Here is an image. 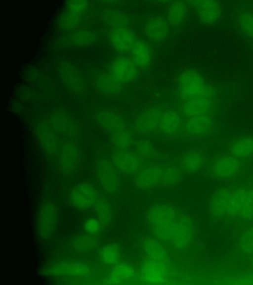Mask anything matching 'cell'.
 Masks as SVG:
<instances>
[{
  "mask_svg": "<svg viewBox=\"0 0 253 285\" xmlns=\"http://www.w3.org/2000/svg\"><path fill=\"white\" fill-rule=\"evenodd\" d=\"M58 211L54 203L45 202L41 207L37 220V229L40 237L47 239L53 234L57 222Z\"/></svg>",
  "mask_w": 253,
  "mask_h": 285,
  "instance_id": "5bb4252c",
  "label": "cell"
},
{
  "mask_svg": "<svg viewBox=\"0 0 253 285\" xmlns=\"http://www.w3.org/2000/svg\"><path fill=\"white\" fill-rule=\"evenodd\" d=\"M111 160L120 173L131 176L136 175L148 162L135 151L129 149H116L113 152Z\"/></svg>",
  "mask_w": 253,
  "mask_h": 285,
  "instance_id": "30bf717a",
  "label": "cell"
},
{
  "mask_svg": "<svg viewBox=\"0 0 253 285\" xmlns=\"http://www.w3.org/2000/svg\"><path fill=\"white\" fill-rule=\"evenodd\" d=\"M140 72L129 54H120L106 70L92 73L90 81L99 93L113 96L121 93L128 84L136 80Z\"/></svg>",
  "mask_w": 253,
  "mask_h": 285,
  "instance_id": "6da1fadb",
  "label": "cell"
},
{
  "mask_svg": "<svg viewBox=\"0 0 253 285\" xmlns=\"http://www.w3.org/2000/svg\"><path fill=\"white\" fill-rule=\"evenodd\" d=\"M234 157L247 161L253 158V136H242L231 141L227 152Z\"/></svg>",
  "mask_w": 253,
  "mask_h": 285,
  "instance_id": "1f68e13d",
  "label": "cell"
},
{
  "mask_svg": "<svg viewBox=\"0 0 253 285\" xmlns=\"http://www.w3.org/2000/svg\"><path fill=\"white\" fill-rule=\"evenodd\" d=\"M135 152L142 158L153 159L158 156V154L150 141L146 139H139L134 142Z\"/></svg>",
  "mask_w": 253,
  "mask_h": 285,
  "instance_id": "60d3db41",
  "label": "cell"
},
{
  "mask_svg": "<svg viewBox=\"0 0 253 285\" xmlns=\"http://www.w3.org/2000/svg\"><path fill=\"white\" fill-rule=\"evenodd\" d=\"M205 163L206 157L204 153L200 150L193 149L182 155L179 167L183 172L192 174L199 171Z\"/></svg>",
  "mask_w": 253,
  "mask_h": 285,
  "instance_id": "d6a6232c",
  "label": "cell"
},
{
  "mask_svg": "<svg viewBox=\"0 0 253 285\" xmlns=\"http://www.w3.org/2000/svg\"><path fill=\"white\" fill-rule=\"evenodd\" d=\"M93 12L92 8L85 11L66 9L60 16L58 25L63 30L71 32L81 28Z\"/></svg>",
  "mask_w": 253,
  "mask_h": 285,
  "instance_id": "4dcf8cb0",
  "label": "cell"
},
{
  "mask_svg": "<svg viewBox=\"0 0 253 285\" xmlns=\"http://www.w3.org/2000/svg\"><path fill=\"white\" fill-rule=\"evenodd\" d=\"M38 139L45 152L52 156H57L62 142L59 135L48 121L39 123L36 127Z\"/></svg>",
  "mask_w": 253,
  "mask_h": 285,
  "instance_id": "44dd1931",
  "label": "cell"
},
{
  "mask_svg": "<svg viewBox=\"0 0 253 285\" xmlns=\"http://www.w3.org/2000/svg\"><path fill=\"white\" fill-rule=\"evenodd\" d=\"M189 6L187 0L170 1L166 17L169 25L174 28L181 25L187 15Z\"/></svg>",
  "mask_w": 253,
  "mask_h": 285,
  "instance_id": "836d02e7",
  "label": "cell"
},
{
  "mask_svg": "<svg viewBox=\"0 0 253 285\" xmlns=\"http://www.w3.org/2000/svg\"><path fill=\"white\" fill-rule=\"evenodd\" d=\"M98 34L93 29L81 27L70 32L63 38L66 45L73 47H85L92 45L98 40Z\"/></svg>",
  "mask_w": 253,
  "mask_h": 285,
  "instance_id": "f1b7e54d",
  "label": "cell"
},
{
  "mask_svg": "<svg viewBox=\"0 0 253 285\" xmlns=\"http://www.w3.org/2000/svg\"><path fill=\"white\" fill-rule=\"evenodd\" d=\"M214 126L212 116L201 115L185 118L181 137H206L212 132Z\"/></svg>",
  "mask_w": 253,
  "mask_h": 285,
  "instance_id": "2e32d148",
  "label": "cell"
},
{
  "mask_svg": "<svg viewBox=\"0 0 253 285\" xmlns=\"http://www.w3.org/2000/svg\"><path fill=\"white\" fill-rule=\"evenodd\" d=\"M239 23L243 31L253 38V14L248 12L242 13L239 17Z\"/></svg>",
  "mask_w": 253,
  "mask_h": 285,
  "instance_id": "7bdbcfd3",
  "label": "cell"
},
{
  "mask_svg": "<svg viewBox=\"0 0 253 285\" xmlns=\"http://www.w3.org/2000/svg\"><path fill=\"white\" fill-rule=\"evenodd\" d=\"M236 222L244 226L253 222V183L250 182L248 195Z\"/></svg>",
  "mask_w": 253,
  "mask_h": 285,
  "instance_id": "ab89813d",
  "label": "cell"
},
{
  "mask_svg": "<svg viewBox=\"0 0 253 285\" xmlns=\"http://www.w3.org/2000/svg\"><path fill=\"white\" fill-rule=\"evenodd\" d=\"M231 186L218 188L212 195L209 202V210L215 222L224 220L231 195Z\"/></svg>",
  "mask_w": 253,
  "mask_h": 285,
  "instance_id": "7402d4cb",
  "label": "cell"
},
{
  "mask_svg": "<svg viewBox=\"0 0 253 285\" xmlns=\"http://www.w3.org/2000/svg\"><path fill=\"white\" fill-rule=\"evenodd\" d=\"M103 227L96 218H89L84 223V229L86 233L95 235L98 234L103 229Z\"/></svg>",
  "mask_w": 253,
  "mask_h": 285,
  "instance_id": "ee69618b",
  "label": "cell"
},
{
  "mask_svg": "<svg viewBox=\"0 0 253 285\" xmlns=\"http://www.w3.org/2000/svg\"><path fill=\"white\" fill-rule=\"evenodd\" d=\"M90 266L86 262L77 259H66L57 261L47 267L43 274L50 276H71L85 278L91 273Z\"/></svg>",
  "mask_w": 253,
  "mask_h": 285,
  "instance_id": "9c48e42d",
  "label": "cell"
},
{
  "mask_svg": "<svg viewBox=\"0 0 253 285\" xmlns=\"http://www.w3.org/2000/svg\"><path fill=\"white\" fill-rule=\"evenodd\" d=\"M169 265L164 263L145 257L139 268L141 279L150 284L164 282L168 277Z\"/></svg>",
  "mask_w": 253,
  "mask_h": 285,
  "instance_id": "ffe728a7",
  "label": "cell"
},
{
  "mask_svg": "<svg viewBox=\"0 0 253 285\" xmlns=\"http://www.w3.org/2000/svg\"><path fill=\"white\" fill-rule=\"evenodd\" d=\"M179 102L198 97H213L214 92L201 74L193 69L180 73L176 78Z\"/></svg>",
  "mask_w": 253,
  "mask_h": 285,
  "instance_id": "277c9868",
  "label": "cell"
},
{
  "mask_svg": "<svg viewBox=\"0 0 253 285\" xmlns=\"http://www.w3.org/2000/svg\"><path fill=\"white\" fill-rule=\"evenodd\" d=\"M100 195L93 184L88 182H82L71 189L69 199L73 207L84 210L93 207Z\"/></svg>",
  "mask_w": 253,
  "mask_h": 285,
  "instance_id": "8fae6325",
  "label": "cell"
},
{
  "mask_svg": "<svg viewBox=\"0 0 253 285\" xmlns=\"http://www.w3.org/2000/svg\"><path fill=\"white\" fill-rule=\"evenodd\" d=\"M92 117L111 137L116 136L128 128L123 117L117 112L105 108L92 110Z\"/></svg>",
  "mask_w": 253,
  "mask_h": 285,
  "instance_id": "4fadbf2b",
  "label": "cell"
},
{
  "mask_svg": "<svg viewBox=\"0 0 253 285\" xmlns=\"http://www.w3.org/2000/svg\"><path fill=\"white\" fill-rule=\"evenodd\" d=\"M245 170V161L228 152L214 156L208 166V172L212 178L224 182L237 180Z\"/></svg>",
  "mask_w": 253,
  "mask_h": 285,
  "instance_id": "5b68a950",
  "label": "cell"
},
{
  "mask_svg": "<svg viewBox=\"0 0 253 285\" xmlns=\"http://www.w3.org/2000/svg\"><path fill=\"white\" fill-rule=\"evenodd\" d=\"M98 245L96 236L86 233L74 238L70 243L71 249L78 254H87L92 252Z\"/></svg>",
  "mask_w": 253,
  "mask_h": 285,
  "instance_id": "e575fe53",
  "label": "cell"
},
{
  "mask_svg": "<svg viewBox=\"0 0 253 285\" xmlns=\"http://www.w3.org/2000/svg\"><path fill=\"white\" fill-rule=\"evenodd\" d=\"M48 121L64 140L76 141L80 137L81 130L79 125L69 114L64 111H58L53 113Z\"/></svg>",
  "mask_w": 253,
  "mask_h": 285,
  "instance_id": "7c38bea8",
  "label": "cell"
},
{
  "mask_svg": "<svg viewBox=\"0 0 253 285\" xmlns=\"http://www.w3.org/2000/svg\"><path fill=\"white\" fill-rule=\"evenodd\" d=\"M197 13L200 20L206 24L216 22L220 15V7L217 1L192 0L187 1Z\"/></svg>",
  "mask_w": 253,
  "mask_h": 285,
  "instance_id": "d4e9b609",
  "label": "cell"
},
{
  "mask_svg": "<svg viewBox=\"0 0 253 285\" xmlns=\"http://www.w3.org/2000/svg\"><path fill=\"white\" fill-rule=\"evenodd\" d=\"M66 9L75 11H85L91 9V4L87 0H69L66 1Z\"/></svg>",
  "mask_w": 253,
  "mask_h": 285,
  "instance_id": "f6af8a7d",
  "label": "cell"
},
{
  "mask_svg": "<svg viewBox=\"0 0 253 285\" xmlns=\"http://www.w3.org/2000/svg\"><path fill=\"white\" fill-rule=\"evenodd\" d=\"M234 253L241 259L253 258V222L243 227L238 238Z\"/></svg>",
  "mask_w": 253,
  "mask_h": 285,
  "instance_id": "f546056e",
  "label": "cell"
},
{
  "mask_svg": "<svg viewBox=\"0 0 253 285\" xmlns=\"http://www.w3.org/2000/svg\"><path fill=\"white\" fill-rule=\"evenodd\" d=\"M163 171V164L147 162L134 176L135 186L141 190H149L160 186Z\"/></svg>",
  "mask_w": 253,
  "mask_h": 285,
  "instance_id": "e0dca14e",
  "label": "cell"
},
{
  "mask_svg": "<svg viewBox=\"0 0 253 285\" xmlns=\"http://www.w3.org/2000/svg\"><path fill=\"white\" fill-rule=\"evenodd\" d=\"M59 73L63 82L71 91L78 95L84 92L85 81L71 64L62 62L60 65Z\"/></svg>",
  "mask_w": 253,
  "mask_h": 285,
  "instance_id": "4316f807",
  "label": "cell"
},
{
  "mask_svg": "<svg viewBox=\"0 0 253 285\" xmlns=\"http://www.w3.org/2000/svg\"><path fill=\"white\" fill-rule=\"evenodd\" d=\"M169 25L166 17L156 16L148 19L144 25V33L153 45L164 40L169 33Z\"/></svg>",
  "mask_w": 253,
  "mask_h": 285,
  "instance_id": "484cf974",
  "label": "cell"
},
{
  "mask_svg": "<svg viewBox=\"0 0 253 285\" xmlns=\"http://www.w3.org/2000/svg\"><path fill=\"white\" fill-rule=\"evenodd\" d=\"M184 119L177 109L166 108L157 131L169 137H181Z\"/></svg>",
  "mask_w": 253,
  "mask_h": 285,
  "instance_id": "d6986e66",
  "label": "cell"
},
{
  "mask_svg": "<svg viewBox=\"0 0 253 285\" xmlns=\"http://www.w3.org/2000/svg\"><path fill=\"white\" fill-rule=\"evenodd\" d=\"M165 109L162 105H156L143 111L134 122L135 131L140 134H147L157 131Z\"/></svg>",
  "mask_w": 253,
  "mask_h": 285,
  "instance_id": "ac0fdd59",
  "label": "cell"
},
{
  "mask_svg": "<svg viewBox=\"0 0 253 285\" xmlns=\"http://www.w3.org/2000/svg\"><path fill=\"white\" fill-rule=\"evenodd\" d=\"M93 207L96 218L101 223L103 228L108 225L112 216V209L109 201L100 194Z\"/></svg>",
  "mask_w": 253,
  "mask_h": 285,
  "instance_id": "f35d334b",
  "label": "cell"
},
{
  "mask_svg": "<svg viewBox=\"0 0 253 285\" xmlns=\"http://www.w3.org/2000/svg\"><path fill=\"white\" fill-rule=\"evenodd\" d=\"M94 171L96 181L102 190L111 195L118 192L121 185L120 172L111 159L104 156L97 158Z\"/></svg>",
  "mask_w": 253,
  "mask_h": 285,
  "instance_id": "52a82bcc",
  "label": "cell"
},
{
  "mask_svg": "<svg viewBox=\"0 0 253 285\" xmlns=\"http://www.w3.org/2000/svg\"><path fill=\"white\" fill-rule=\"evenodd\" d=\"M111 138L117 149H128L134 143L133 133L129 128Z\"/></svg>",
  "mask_w": 253,
  "mask_h": 285,
  "instance_id": "b9f144b4",
  "label": "cell"
},
{
  "mask_svg": "<svg viewBox=\"0 0 253 285\" xmlns=\"http://www.w3.org/2000/svg\"><path fill=\"white\" fill-rule=\"evenodd\" d=\"M59 168L65 175H73L80 164L82 152L76 141L64 140L57 155Z\"/></svg>",
  "mask_w": 253,
  "mask_h": 285,
  "instance_id": "ba28073f",
  "label": "cell"
},
{
  "mask_svg": "<svg viewBox=\"0 0 253 285\" xmlns=\"http://www.w3.org/2000/svg\"><path fill=\"white\" fill-rule=\"evenodd\" d=\"M197 239V228L193 219L182 211L171 235L169 246L183 251L194 245Z\"/></svg>",
  "mask_w": 253,
  "mask_h": 285,
  "instance_id": "8992f818",
  "label": "cell"
},
{
  "mask_svg": "<svg viewBox=\"0 0 253 285\" xmlns=\"http://www.w3.org/2000/svg\"><path fill=\"white\" fill-rule=\"evenodd\" d=\"M182 210L169 203L158 202L151 205L145 214L151 236L169 245L174 228Z\"/></svg>",
  "mask_w": 253,
  "mask_h": 285,
  "instance_id": "7a4b0ae2",
  "label": "cell"
},
{
  "mask_svg": "<svg viewBox=\"0 0 253 285\" xmlns=\"http://www.w3.org/2000/svg\"><path fill=\"white\" fill-rule=\"evenodd\" d=\"M250 183L231 185V192L224 220L236 222L248 195Z\"/></svg>",
  "mask_w": 253,
  "mask_h": 285,
  "instance_id": "603a6c76",
  "label": "cell"
},
{
  "mask_svg": "<svg viewBox=\"0 0 253 285\" xmlns=\"http://www.w3.org/2000/svg\"><path fill=\"white\" fill-rule=\"evenodd\" d=\"M98 255L103 264L113 267L121 262L123 257L121 246L116 242L104 245L100 248Z\"/></svg>",
  "mask_w": 253,
  "mask_h": 285,
  "instance_id": "8d00e7d4",
  "label": "cell"
},
{
  "mask_svg": "<svg viewBox=\"0 0 253 285\" xmlns=\"http://www.w3.org/2000/svg\"><path fill=\"white\" fill-rule=\"evenodd\" d=\"M139 247L144 257L169 265V258L163 244L152 237H144L139 241Z\"/></svg>",
  "mask_w": 253,
  "mask_h": 285,
  "instance_id": "83f0119b",
  "label": "cell"
},
{
  "mask_svg": "<svg viewBox=\"0 0 253 285\" xmlns=\"http://www.w3.org/2000/svg\"><path fill=\"white\" fill-rule=\"evenodd\" d=\"M154 46L148 40L139 38L133 45L129 54L141 71L149 70L153 60Z\"/></svg>",
  "mask_w": 253,
  "mask_h": 285,
  "instance_id": "cb8c5ba5",
  "label": "cell"
},
{
  "mask_svg": "<svg viewBox=\"0 0 253 285\" xmlns=\"http://www.w3.org/2000/svg\"><path fill=\"white\" fill-rule=\"evenodd\" d=\"M214 108L213 97H201L179 102L176 109L185 119L201 115L212 116Z\"/></svg>",
  "mask_w": 253,
  "mask_h": 285,
  "instance_id": "9a60e30c",
  "label": "cell"
},
{
  "mask_svg": "<svg viewBox=\"0 0 253 285\" xmlns=\"http://www.w3.org/2000/svg\"><path fill=\"white\" fill-rule=\"evenodd\" d=\"M252 265H253V258L252 259Z\"/></svg>",
  "mask_w": 253,
  "mask_h": 285,
  "instance_id": "bcb514c9",
  "label": "cell"
},
{
  "mask_svg": "<svg viewBox=\"0 0 253 285\" xmlns=\"http://www.w3.org/2000/svg\"><path fill=\"white\" fill-rule=\"evenodd\" d=\"M101 17L108 26L106 35L112 47L120 54H129L138 37L131 27L128 17L113 9L103 11Z\"/></svg>",
  "mask_w": 253,
  "mask_h": 285,
  "instance_id": "3957f363",
  "label": "cell"
},
{
  "mask_svg": "<svg viewBox=\"0 0 253 285\" xmlns=\"http://www.w3.org/2000/svg\"><path fill=\"white\" fill-rule=\"evenodd\" d=\"M163 169L160 186L165 187H171L179 182L183 172L179 166L168 163L163 164Z\"/></svg>",
  "mask_w": 253,
  "mask_h": 285,
  "instance_id": "74e56055",
  "label": "cell"
},
{
  "mask_svg": "<svg viewBox=\"0 0 253 285\" xmlns=\"http://www.w3.org/2000/svg\"><path fill=\"white\" fill-rule=\"evenodd\" d=\"M135 275V270L130 263L121 261L113 266L108 278L112 284H118L132 279Z\"/></svg>",
  "mask_w": 253,
  "mask_h": 285,
  "instance_id": "d590c367",
  "label": "cell"
}]
</instances>
